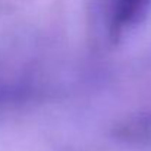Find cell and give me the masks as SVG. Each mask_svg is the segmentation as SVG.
Returning a JSON list of instances; mask_svg holds the SVG:
<instances>
[{
    "label": "cell",
    "instance_id": "1",
    "mask_svg": "<svg viewBox=\"0 0 151 151\" xmlns=\"http://www.w3.org/2000/svg\"><path fill=\"white\" fill-rule=\"evenodd\" d=\"M151 0H107V35L111 44L123 43L148 16Z\"/></svg>",
    "mask_w": 151,
    "mask_h": 151
},
{
    "label": "cell",
    "instance_id": "2",
    "mask_svg": "<svg viewBox=\"0 0 151 151\" xmlns=\"http://www.w3.org/2000/svg\"><path fill=\"white\" fill-rule=\"evenodd\" d=\"M19 93H21V90L16 85H13V84H10L4 79L3 81L0 79V110L3 107L9 106L12 101H15L16 96Z\"/></svg>",
    "mask_w": 151,
    "mask_h": 151
}]
</instances>
